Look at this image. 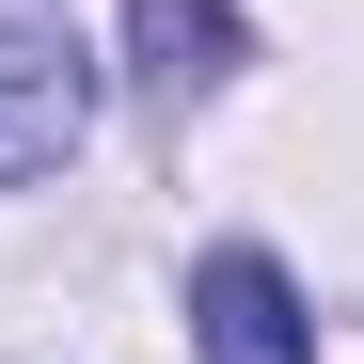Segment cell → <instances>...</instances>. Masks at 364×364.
<instances>
[{
  "mask_svg": "<svg viewBox=\"0 0 364 364\" xmlns=\"http://www.w3.org/2000/svg\"><path fill=\"white\" fill-rule=\"evenodd\" d=\"M80 127H95L80 48H64V32H0V191L48 174V159H80Z\"/></svg>",
  "mask_w": 364,
  "mask_h": 364,
  "instance_id": "cell-2",
  "label": "cell"
},
{
  "mask_svg": "<svg viewBox=\"0 0 364 364\" xmlns=\"http://www.w3.org/2000/svg\"><path fill=\"white\" fill-rule=\"evenodd\" d=\"M127 48H143L159 95H206L237 64V0H127Z\"/></svg>",
  "mask_w": 364,
  "mask_h": 364,
  "instance_id": "cell-3",
  "label": "cell"
},
{
  "mask_svg": "<svg viewBox=\"0 0 364 364\" xmlns=\"http://www.w3.org/2000/svg\"><path fill=\"white\" fill-rule=\"evenodd\" d=\"M191 348L206 364H317V317H301V285L269 254H206L191 269Z\"/></svg>",
  "mask_w": 364,
  "mask_h": 364,
  "instance_id": "cell-1",
  "label": "cell"
}]
</instances>
